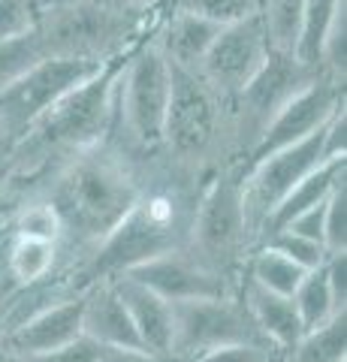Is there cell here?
I'll return each mask as SVG.
<instances>
[{
  "mask_svg": "<svg viewBox=\"0 0 347 362\" xmlns=\"http://www.w3.org/2000/svg\"><path fill=\"white\" fill-rule=\"evenodd\" d=\"M260 245L272 247V251H278V254H284L287 259H293V263L299 269H305V272L320 269L329 259L327 247H323L320 242H311V239H305V235H296V233H290V230L269 233Z\"/></svg>",
  "mask_w": 347,
  "mask_h": 362,
  "instance_id": "28",
  "label": "cell"
},
{
  "mask_svg": "<svg viewBox=\"0 0 347 362\" xmlns=\"http://www.w3.org/2000/svg\"><path fill=\"white\" fill-rule=\"evenodd\" d=\"M251 284L263 287L269 293H278V296H293L299 281L305 278V269H299L293 259H287L284 254L272 251V247L266 245H257L248 263H245V275Z\"/></svg>",
  "mask_w": 347,
  "mask_h": 362,
  "instance_id": "22",
  "label": "cell"
},
{
  "mask_svg": "<svg viewBox=\"0 0 347 362\" xmlns=\"http://www.w3.org/2000/svg\"><path fill=\"white\" fill-rule=\"evenodd\" d=\"M0 362H28L25 356H18L16 350H9L4 341H0Z\"/></svg>",
  "mask_w": 347,
  "mask_h": 362,
  "instance_id": "39",
  "label": "cell"
},
{
  "mask_svg": "<svg viewBox=\"0 0 347 362\" xmlns=\"http://www.w3.org/2000/svg\"><path fill=\"white\" fill-rule=\"evenodd\" d=\"M266 344L257 326L251 323L248 311L236 296H218V299H194L172 305V350L170 354L196 362L203 354L223 344ZM269 347V344H266Z\"/></svg>",
  "mask_w": 347,
  "mask_h": 362,
  "instance_id": "9",
  "label": "cell"
},
{
  "mask_svg": "<svg viewBox=\"0 0 347 362\" xmlns=\"http://www.w3.org/2000/svg\"><path fill=\"white\" fill-rule=\"evenodd\" d=\"M9 245H13V230H9V221L0 223V281L6 278V257H9Z\"/></svg>",
  "mask_w": 347,
  "mask_h": 362,
  "instance_id": "36",
  "label": "cell"
},
{
  "mask_svg": "<svg viewBox=\"0 0 347 362\" xmlns=\"http://www.w3.org/2000/svg\"><path fill=\"white\" fill-rule=\"evenodd\" d=\"M16 290H18V284H16V281L9 278V275H6L4 281H0V323H4V311H6L9 299L16 296Z\"/></svg>",
  "mask_w": 347,
  "mask_h": 362,
  "instance_id": "38",
  "label": "cell"
},
{
  "mask_svg": "<svg viewBox=\"0 0 347 362\" xmlns=\"http://www.w3.org/2000/svg\"><path fill=\"white\" fill-rule=\"evenodd\" d=\"M0 145H4V139H0Z\"/></svg>",
  "mask_w": 347,
  "mask_h": 362,
  "instance_id": "43",
  "label": "cell"
},
{
  "mask_svg": "<svg viewBox=\"0 0 347 362\" xmlns=\"http://www.w3.org/2000/svg\"><path fill=\"white\" fill-rule=\"evenodd\" d=\"M9 230H13L16 239H33V242H52L61 245L64 226L54 206L42 197H28L21 199L16 211L9 214Z\"/></svg>",
  "mask_w": 347,
  "mask_h": 362,
  "instance_id": "23",
  "label": "cell"
},
{
  "mask_svg": "<svg viewBox=\"0 0 347 362\" xmlns=\"http://www.w3.org/2000/svg\"><path fill=\"white\" fill-rule=\"evenodd\" d=\"M30 4H33V6H40V9H42V6H46V0H30Z\"/></svg>",
  "mask_w": 347,
  "mask_h": 362,
  "instance_id": "42",
  "label": "cell"
},
{
  "mask_svg": "<svg viewBox=\"0 0 347 362\" xmlns=\"http://www.w3.org/2000/svg\"><path fill=\"white\" fill-rule=\"evenodd\" d=\"M317 70H308L293 54L272 52L263 70L230 100V163L245 169L251 151L257 148L260 136L272 124V118L293 100L308 82H314Z\"/></svg>",
  "mask_w": 347,
  "mask_h": 362,
  "instance_id": "6",
  "label": "cell"
},
{
  "mask_svg": "<svg viewBox=\"0 0 347 362\" xmlns=\"http://www.w3.org/2000/svg\"><path fill=\"white\" fill-rule=\"evenodd\" d=\"M124 275L139 281V284L148 287L151 293H158V296L166 299L170 305L194 302V299L236 296L239 293L236 284H230L227 278H220L211 269H206L196 257H190L184 247L154 257V259H148V263L124 272Z\"/></svg>",
  "mask_w": 347,
  "mask_h": 362,
  "instance_id": "12",
  "label": "cell"
},
{
  "mask_svg": "<svg viewBox=\"0 0 347 362\" xmlns=\"http://www.w3.org/2000/svg\"><path fill=\"white\" fill-rule=\"evenodd\" d=\"M106 6H118V9H154L160 6L163 0H100Z\"/></svg>",
  "mask_w": 347,
  "mask_h": 362,
  "instance_id": "37",
  "label": "cell"
},
{
  "mask_svg": "<svg viewBox=\"0 0 347 362\" xmlns=\"http://www.w3.org/2000/svg\"><path fill=\"white\" fill-rule=\"evenodd\" d=\"M269 54H272V45H269L260 16H254L239 21V25L220 28L218 40L211 42L206 61L199 66V76L215 94L230 103L263 70Z\"/></svg>",
  "mask_w": 347,
  "mask_h": 362,
  "instance_id": "10",
  "label": "cell"
},
{
  "mask_svg": "<svg viewBox=\"0 0 347 362\" xmlns=\"http://www.w3.org/2000/svg\"><path fill=\"white\" fill-rule=\"evenodd\" d=\"M323 247L327 254H347V178L327 199L323 209Z\"/></svg>",
  "mask_w": 347,
  "mask_h": 362,
  "instance_id": "29",
  "label": "cell"
},
{
  "mask_svg": "<svg viewBox=\"0 0 347 362\" xmlns=\"http://www.w3.org/2000/svg\"><path fill=\"white\" fill-rule=\"evenodd\" d=\"M42 58H46V52H42L37 30L28 33V37L0 42V90L9 88L21 73H28L30 66Z\"/></svg>",
  "mask_w": 347,
  "mask_h": 362,
  "instance_id": "27",
  "label": "cell"
},
{
  "mask_svg": "<svg viewBox=\"0 0 347 362\" xmlns=\"http://www.w3.org/2000/svg\"><path fill=\"white\" fill-rule=\"evenodd\" d=\"M218 33L220 28L211 25V21L166 6L158 28H154V40H158L163 58L172 66L187 70V73H199V66H203L211 42L218 40Z\"/></svg>",
  "mask_w": 347,
  "mask_h": 362,
  "instance_id": "15",
  "label": "cell"
},
{
  "mask_svg": "<svg viewBox=\"0 0 347 362\" xmlns=\"http://www.w3.org/2000/svg\"><path fill=\"white\" fill-rule=\"evenodd\" d=\"M269 362H287V356H284V354H275V356L269 359Z\"/></svg>",
  "mask_w": 347,
  "mask_h": 362,
  "instance_id": "41",
  "label": "cell"
},
{
  "mask_svg": "<svg viewBox=\"0 0 347 362\" xmlns=\"http://www.w3.org/2000/svg\"><path fill=\"white\" fill-rule=\"evenodd\" d=\"M40 21V6L30 0H0V42L28 37L37 30Z\"/></svg>",
  "mask_w": 347,
  "mask_h": 362,
  "instance_id": "30",
  "label": "cell"
},
{
  "mask_svg": "<svg viewBox=\"0 0 347 362\" xmlns=\"http://www.w3.org/2000/svg\"><path fill=\"white\" fill-rule=\"evenodd\" d=\"M100 66L103 64L42 58L28 73H21L9 88L0 90V139L6 148H13L64 94H70L73 88L97 76Z\"/></svg>",
  "mask_w": 347,
  "mask_h": 362,
  "instance_id": "8",
  "label": "cell"
},
{
  "mask_svg": "<svg viewBox=\"0 0 347 362\" xmlns=\"http://www.w3.org/2000/svg\"><path fill=\"white\" fill-rule=\"evenodd\" d=\"M327 278H329L335 305L347 311V254H332L327 259Z\"/></svg>",
  "mask_w": 347,
  "mask_h": 362,
  "instance_id": "34",
  "label": "cell"
},
{
  "mask_svg": "<svg viewBox=\"0 0 347 362\" xmlns=\"http://www.w3.org/2000/svg\"><path fill=\"white\" fill-rule=\"evenodd\" d=\"M239 299L245 305V311H248L251 323L257 326V332H260V338L275 354L287 356L299 344V338L305 335L290 296H278V293H269L263 287L251 284L248 278H242Z\"/></svg>",
  "mask_w": 347,
  "mask_h": 362,
  "instance_id": "17",
  "label": "cell"
},
{
  "mask_svg": "<svg viewBox=\"0 0 347 362\" xmlns=\"http://www.w3.org/2000/svg\"><path fill=\"white\" fill-rule=\"evenodd\" d=\"M82 335L106 350H142L130 314L109 278L82 290Z\"/></svg>",
  "mask_w": 347,
  "mask_h": 362,
  "instance_id": "14",
  "label": "cell"
},
{
  "mask_svg": "<svg viewBox=\"0 0 347 362\" xmlns=\"http://www.w3.org/2000/svg\"><path fill=\"white\" fill-rule=\"evenodd\" d=\"M61 272V247L52 242H33V239H16L9 245L6 257V275L18 287L40 284Z\"/></svg>",
  "mask_w": 347,
  "mask_h": 362,
  "instance_id": "20",
  "label": "cell"
},
{
  "mask_svg": "<svg viewBox=\"0 0 347 362\" xmlns=\"http://www.w3.org/2000/svg\"><path fill=\"white\" fill-rule=\"evenodd\" d=\"M344 178H347V157H341V160H327L320 169H314V173H311L308 178H302L299 185L284 197L281 206L272 211V218L266 221L260 242L266 239L269 233H275V230H281L284 223H290V221L296 218V214L320 206V202L335 190V185H341Z\"/></svg>",
  "mask_w": 347,
  "mask_h": 362,
  "instance_id": "18",
  "label": "cell"
},
{
  "mask_svg": "<svg viewBox=\"0 0 347 362\" xmlns=\"http://www.w3.org/2000/svg\"><path fill=\"white\" fill-rule=\"evenodd\" d=\"M66 4H79V0H46V6H66Z\"/></svg>",
  "mask_w": 347,
  "mask_h": 362,
  "instance_id": "40",
  "label": "cell"
},
{
  "mask_svg": "<svg viewBox=\"0 0 347 362\" xmlns=\"http://www.w3.org/2000/svg\"><path fill=\"white\" fill-rule=\"evenodd\" d=\"M142 187V169L109 142L70 157L42 181L33 197L49 199L61 218V272L73 278L79 275L88 257L133 211Z\"/></svg>",
  "mask_w": 347,
  "mask_h": 362,
  "instance_id": "1",
  "label": "cell"
},
{
  "mask_svg": "<svg viewBox=\"0 0 347 362\" xmlns=\"http://www.w3.org/2000/svg\"><path fill=\"white\" fill-rule=\"evenodd\" d=\"M287 362H347V311L327 326L305 332L287 354Z\"/></svg>",
  "mask_w": 347,
  "mask_h": 362,
  "instance_id": "24",
  "label": "cell"
},
{
  "mask_svg": "<svg viewBox=\"0 0 347 362\" xmlns=\"http://www.w3.org/2000/svg\"><path fill=\"white\" fill-rule=\"evenodd\" d=\"M106 347L94 344L91 338H76L73 344H66L61 350H54V354H46V356H37V359H28V362H100Z\"/></svg>",
  "mask_w": 347,
  "mask_h": 362,
  "instance_id": "32",
  "label": "cell"
},
{
  "mask_svg": "<svg viewBox=\"0 0 347 362\" xmlns=\"http://www.w3.org/2000/svg\"><path fill=\"white\" fill-rule=\"evenodd\" d=\"M302 13H305V0H260V21L272 52H296Z\"/></svg>",
  "mask_w": 347,
  "mask_h": 362,
  "instance_id": "25",
  "label": "cell"
},
{
  "mask_svg": "<svg viewBox=\"0 0 347 362\" xmlns=\"http://www.w3.org/2000/svg\"><path fill=\"white\" fill-rule=\"evenodd\" d=\"M109 281L115 284V293L121 296V302H124L133 329L139 335L142 350L160 354V356H172L170 354L172 350V305L127 275H118V278H109Z\"/></svg>",
  "mask_w": 347,
  "mask_h": 362,
  "instance_id": "16",
  "label": "cell"
},
{
  "mask_svg": "<svg viewBox=\"0 0 347 362\" xmlns=\"http://www.w3.org/2000/svg\"><path fill=\"white\" fill-rule=\"evenodd\" d=\"M339 112H344V82H335V78H329V76H317L314 82H308L272 118V124H269L266 133L260 136V142H257V148L251 151L245 169H248L251 163H257V160H263V157H269V154L290 148V145L314 136L317 130L327 127Z\"/></svg>",
  "mask_w": 347,
  "mask_h": 362,
  "instance_id": "11",
  "label": "cell"
},
{
  "mask_svg": "<svg viewBox=\"0 0 347 362\" xmlns=\"http://www.w3.org/2000/svg\"><path fill=\"white\" fill-rule=\"evenodd\" d=\"M160 6L154 9H118L100 0H79L66 6H42L37 37L46 58L106 64L133 49L145 33L160 21Z\"/></svg>",
  "mask_w": 347,
  "mask_h": 362,
  "instance_id": "4",
  "label": "cell"
},
{
  "mask_svg": "<svg viewBox=\"0 0 347 362\" xmlns=\"http://www.w3.org/2000/svg\"><path fill=\"white\" fill-rule=\"evenodd\" d=\"M290 299H293V308L299 314L302 332H314V329H320V326H327L332 317L344 314L339 305H335L329 278H327V263H323L320 269L305 272V278L299 281V287Z\"/></svg>",
  "mask_w": 347,
  "mask_h": 362,
  "instance_id": "21",
  "label": "cell"
},
{
  "mask_svg": "<svg viewBox=\"0 0 347 362\" xmlns=\"http://www.w3.org/2000/svg\"><path fill=\"white\" fill-rule=\"evenodd\" d=\"M163 4L170 9L199 16L218 28H230L245 18L260 16V0H163Z\"/></svg>",
  "mask_w": 347,
  "mask_h": 362,
  "instance_id": "26",
  "label": "cell"
},
{
  "mask_svg": "<svg viewBox=\"0 0 347 362\" xmlns=\"http://www.w3.org/2000/svg\"><path fill=\"white\" fill-rule=\"evenodd\" d=\"M327 127L317 130L314 136H308V139L290 145V148H281V151L263 157V160L251 163L242 173V181H239L242 209H245L248 230L254 235V247L260 245L263 226H266L269 218H272V211L281 206L284 197L299 185L302 178H308L327 160H341V157L327 154Z\"/></svg>",
  "mask_w": 347,
  "mask_h": 362,
  "instance_id": "7",
  "label": "cell"
},
{
  "mask_svg": "<svg viewBox=\"0 0 347 362\" xmlns=\"http://www.w3.org/2000/svg\"><path fill=\"white\" fill-rule=\"evenodd\" d=\"M242 169L223 163L199 187L194 218H190L184 251L196 257L206 269L242 284L245 263L254 251V235L242 209Z\"/></svg>",
  "mask_w": 347,
  "mask_h": 362,
  "instance_id": "5",
  "label": "cell"
},
{
  "mask_svg": "<svg viewBox=\"0 0 347 362\" xmlns=\"http://www.w3.org/2000/svg\"><path fill=\"white\" fill-rule=\"evenodd\" d=\"M100 362H184V359L148 354V350H103Z\"/></svg>",
  "mask_w": 347,
  "mask_h": 362,
  "instance_id": "35",
  "label": "cell"
},
{
  "mask_svg": "<svg viewBox=\"0 0 347 362\" xmlns=\"http://www.w3.org/2000/svg\"><path fill=\"white\" fill-rule=\"evenodd\" d=\"M272 356H275L272 347L242 341V344H223V347L208 350L196 362H269Z\"/></svg>",
  "mask_w": 347,
  "mask_h": 362,
  "instance_id": "31",
  "label": "cell"
},
{
  "mask_svg": "<svg viewBox=\"0 0 347 362\" xmlns=\"http://www.w3.org/2000/svg\"><path fill=\"white\" fill-rule=\"evenodd\" d=\"M347 13V0H305V13H302V28H299V42L293 58L305 64L308 70L320 73V52L327 42L332 25L339 16Z\"/></svg>",
  "mask_w": 347,
  "mask_h": 362,
  "instance_id": "19",
  "label": "cell"
},
{
  "mask_svg": "<svg viewBox=\"0 0 347 362\" xmlns=\"http://www.w3.org/2000/svg\"><path fill=\"white\" fill-rule=\"evenodd\" d=\"M127 52L106 61L97 76H91L79 88H73L70 94H64L9 148V157H13V181H9V187L21 199L37 194L42 181L70 157L109 142L112 121H115L118 76Z\"/></svg>",
  "mask_w": 347,
  "mask_h": 362,
  "instance_id": "2",
  "label": "cell"
},
{
  "mask_svg": "<svg viewBox=\"0 0 347 362\" xmlns=\"http://www.w3.org/2000/svg\"><path fill=\"white\" fill-rule=\"evenodd\" d=\"M76 338H82V293H76L64 302H54L52 308L30 317L18 329L0 335V341L9 350H16L18 356L37 359L73 344Z\"/></svg>",
  "mask_w": 347,
  "mask_h": 362,
  "instance_id": "13",
  "label": "cell"
},
{
  "mask_svg": "<svg viewBox=\"0 0 347 362\" xmlns=\"http://www.w3.org/2000/svg\"><path fill=\"white\" fill-rule=\"evenodd\" d=\"M154 28L124 58L115 90V121L109 133V145L136 169H145L160 154L172 94V66L154 40Z\"/></svg>",
  "mask_w": 347,
  "mask_h": 362,
  "instance_id": "3",
  "label": "cell"
},
{
  "mask_svg": "<svg viewBox=\"0 0 347 362\" xmlns=\"http://www.w3.org/2000/svg\"><path fill=\"white\" fill-rule=\"evenodd\" d=\"M327 199H329V197H327ZM327 199H323L320 206H314V209H308V211L296 214V218L290 221V223H284L281 230H290V233L305 235V239L323 245V209H327ZM275 233H278V230H275Z\"/></svg>",
  "mask_w": 347,
  "mask_h": 362,
  "instance_id": "33",
  "label": "cell"
}]
</instances>
